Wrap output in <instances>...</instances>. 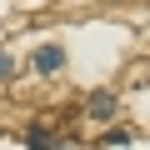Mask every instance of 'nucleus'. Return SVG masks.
Returning a JSON list of instances; mask_svg holds the SVG:
<instances>
[{"mask_svg": "<svg viewBox=\"0 0 150 150\" xmlns=\"http://www.w3.org/2000/svg\"><path fill=\"white\" fill-rule=\"evenodd\" d=\"M60 65H65V50H60V45H40V50H35V70H40V75H55Z\"/></svg>", "mask_w": 150, "mask_h": 150, "instance_id": "f257e3e1", "label": "nucleus"}, {"mask_svg": "<svg viewBox=\"0 0 150 150\" xmlns=\"http://www.w3.org/2000/svg\"><path fill=\"white\" fill-rule=\"evenodd\" d=\"M90 115H95V120H110V115H115V95H110V90H95V95H90Z\"/></svg>", "mask_w": 150, "mask_h": 150, "instance_id": "f03ea898", "label": "nucleus"}, {"mask_svg": "<svg viewBox=\"0 0 150 150\" xmlns=\"http://www.w3.org/2000/svg\"><path fill=\"white\" fill-rule=\"evenodd\" d=\"M25 140H30V150H55V145L45 140V130H40V125H30V130H25Z\"/></svg>", "mask_w": 150, "mask_h": 150, "instance_id": "7ed1b4c3", "label": "nucleus"}, {"mask_svg": "<svg viewBox=\"0 0 150 150\" xmlns=\"http://www.w3.org/2000/svg\"><path fill=\"white\" fill-rule=\"evenodd\" d=\"M100 145H130V130H105V140Z\"/></svg>", "mask_w": 150, "mask_h": 150, "instance_id": "20e7f679", "label": "nucleus"}, {"mask_svg": "<svg viewBox=\"0 0 150 150\" xmlns=\"http://www.w3.org/2000/svg\"><path fill=\"white\" fill-rule=\"evenodd\" d=\"M0 75H5V80H10V75H15V60H10L5 50H0Z\"/></svg>", "mask_w": 150, "mask_h": 150, "instance_id": "39448f33", "label": "nucleus"}]
</instances>
